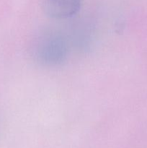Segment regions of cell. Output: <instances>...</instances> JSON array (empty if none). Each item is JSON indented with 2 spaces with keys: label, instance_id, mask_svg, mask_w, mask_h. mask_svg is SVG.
I'll list each match as a JSON object with an SVG mask.
<instances>
[{
  "label": "cell",
  "instance_id": "1",
  "mask_svg": "<svg viewBox=\"0 0 147 148\" xmlns=\"http://www.w3.org/2000/svg\"><path fill=\"white\" fill-rule=\"evenodd\" d=\"M33 56L44 66H56L67 59L69 48L66 39L56 33L40 36L33 45Z\"/></svg>",
  "mask_w": 147,
  "mask_h": 148
},
{
  "label": "cell",
  "instance_id": "2",
  "mask_svg": "<svg viewBox=\"0 0 147 148\" xmlns=\"http://www.w3.org/2000/svg\"><path fill=\"white\" fill-rule=\"evenodd\" d=\"M82 0H45L43 10L46 15L56 20H63L76 15Z\"/></svg>",
  "mask_w": 147,
  "mask_h": 148
}]
</instances>
